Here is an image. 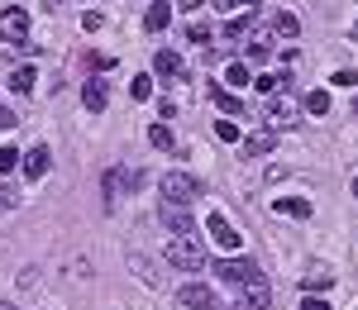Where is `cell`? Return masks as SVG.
Instances as JSON below:
<instances>
[{
	"label": "cell",
	"instance_id": "obj_25",
	"mask_svg": "<svg viewBox=\"0 0 358 310\" xmlns=\"http://www.w3.org/2000/svg\"><path fill=\"white\" fill-rule=\"evenodd\" d=\"M129 96H134V101H148V96H153V77H148V72H138L134 82H129Z\"/></svg>",
	"mask_w": 358,
	"mask_h": 310
},
{
	"label": "cell",
	"instance_id": "obj_36",
	"mask_svg": "<svg viewBox=\"0 0 358 310\" xmlns=\"http://www.w3.org/2000/svg\"><path fill=\"white\" fill-rule=\"evenodd\" d=\"M301 310H330V306H325L320 296H306V301H301Z\"/></svg>",
	"mask_w": 358,
	"mask_h": 310
},
{
	"label": "cell",
	"instance_id": "obj_29",
	"mask_svg": "<svg viewBox=\"0 0 358 310\" xmlns=\"http://www.w3.org/2000/svg\"><path fill=\"white\" fill-rule=\"evenodd\" d=\"M330 86H339V91H344V86H358V72L354 67H339V72L330 77Z\"/></svg>",
	"mask_w": 358,
	"mask_h": 310
},
{
	"label": "cell",
	"instance_id": "obj_22",
	"mask_svg": "<svg viewBox=\"0 0 358 310\" xmlns=\"http://www.w3.org/2000/svg\"><path fill=\"white\" fill-rule=\"evenodd\" d=\"M34 82H38V72H34V67H20V72L10 77V91H20V96H29V91H34Z\"/></svg>",
	"mask_w": 358,
	"mask_h": 310
},
{
	"label": "cell",
	"instance_id": "obj_27",
	"mask_svg": "<svg viewBox=\"0 0 358 310\" xmlns=\"http://www.w3.org/2000/svg\"><path fill=\"white\" fill-rule=\"evenodd\" d=\"M224 82H229V91H234V86H248V67H244V62H229Z\"/></svg>",
	"mask_w": 358,
	"mask_h": 310
},
{
	"label": "cell",
	"instance_id": "obj_6",
	"mask_svg": "<svg viewBox=\"0 0 358 310\" xmlns=\"http://www.w3.org/2000/svg\"><path fill=\"white\" fill-rule=\"evenodd\" d=\"M177 301H182V310H224L220 301H215V291L201 282H187L182 291H177Z\"/></svg>",
	"mask_w": 358,
	"mask_h": 310
},
{
	"label": "cell",
	"instance_id": "obj_19",
	"mask_svg": "<svg viewBox=\"0 0 358 310\" xmlns=\"http://www.w3.org/2000/svg\"><path fill=\"white\" fill-rule=\"evenodd\" d=\"M301 110H310V115H330V91H306V96H301Z\"/></svg>",
	"mask_w": 358,
	"mask_h": 310
},
{
	"label": "cell",
	"instance_id": "obj_20",
	"mask_svg": "<svg viewBox=\"0 0 358 310\" xmlns=\"http://www.w3.org/2000/svg\"><path fill=\"white\" fill-rule=\"evenodd\" d=\"M273 34H282V38H296V34H301V20L282 10V15H273Z\"/></svg>",
	"mask_w": 358,
	"mask_h": 310
},
{
	"label": "cell",
	"instance_id": "obj_13",
	"mask_svg": "<svg viewBox=\"0 0 358 310\" xmlns=\"http://www.w3.org/2000/svg\"><path fill=\"white\" fill-rule=\"evenodd\" d=\"M273 210L277 215H292V220H310V200H301V196H277Z\"/></svg>",
	"mask_w": 358,
	"mask_h": 310
},
{
	"label": "cell",
	"instance_id": "obj_3",
	"mask_svg": "<svg viewBox=\"0 0 358 310\" xmlns=\"http://www.w3.org/2000/svg\"><path fill=\"white\" fill-rule=\"evenodd\" d=\"M158 191H163V200H172V205H192V200L201 196V182H196L192 172H167L163 182H158Z\"/></svg>",
	"mask_w": 358,
	"mask_h": 310
},
{
	"label": "cell",
	"instance_id": "obj_21",
	"mask_svg": "<svg viewBox=\"0 0 358 310\" xmlns=\"http://www.w3.org/2000/svg\"><path fill=\"white\" fill-rule=\"evenodd\" d=\"M153 67H158V72H163V77H177V72H182V57L172 53V48H163V53L153 57Z\"/></svg>",
	"mask_w": 358,
	"mask_h": 310
},
{
	"label": "cell",
	"instance_id": "obj_30",
	"mask_svg": "<svg viewBox=\"0 0 358 310\" xmlns=\"http://www.w3.org/2000/svg\"><path fill=\"white\" fill-rule=\"evenodd\" d=\"M248 29H253V15L234 20V24H224V34H229V38H248Z\"/></svg>",
	"mask_w": 358,
	"mask_h": 310
},
{
	"label": "cell",
	"instance_id": "obj_28",
	"mask_svg": "<svg viewBox=\"0 0 358 310\" xmlns=\"http://www.w3.org/2000/svg\"><path fill=\"white\" fill-rule=\"evenodd\" d=\"M15 163H20V148L0 143V172H15Z\"/></svg>",
	"mask_w": 358,
	"mask_h": 310
},
{
	"label": "cell",
	"instance_id": "obj_39",
	"mask_svg": "<svg viewBox=\"0 0 358 310\" xmlns=\"http://www.w3.org/2000/svg\"><path fill=\"white\" fill-rule=\"evenodd\" d=\"M354 196H358V177H354Z\"/></svg>",
	"mask_w": 358,
	"mask_h": 310
},
{
	"label": "cell",
	"instance_id": "obj_24",
	"mask_svg": "<svg viewBox=\"0 0 358 310\" xmlns=\"http://www.w3.org/2000/svg\"><path fill=\"white\" fill-rule=\"evenodd\" d=\"M148 143H153V148H177V139H172L167 124H148Z\"/></svg>",
	"mask_w": 358,
	"mask_h": 310
},
{
	"label": "cell",
	"instance_id": "obj_11",
	"mask_svg": "<svg viewBox=\"0 0 358 310\" xmlns=\"http://www.w3.org/2000/svg\"><path fill=\"white\" fill-rule=\"evenodd\" d=\"M20 163H24V172L38 182V177H48V168H53V158H48V148L38 143V148H29V153H20Z\"/></svg>",
	"mask_w": 358,
	"mask_h": 310
},
{
	"label": "cell",
	"instance_id": "obj_26",
	"mask_svg": "<svg viewBox=\"0 0 358 310\" xmlns=\"http://www.w3.org/2000/svg\"><path fill=\"white\" fill-rule=\"evenodd\" d=\"M215 10H220V15H248L253 0H215Z\"/></svg>",
	"mask_w": 358,
	"mask_h": 310
},
{
	"label": "cell",
	"instance_id": "obj_5",
	"mask_svg": "<svg viewBox=\"0 0 358 310\" xmlns=\"http://www.w3.org/2000/svg\"><path fill=\"white\" fill-rule=\"evenodd\" d=\"M0 38L5 43H24L29 38V10H20V5L0 10Z\"/></svg>",
	"mask_w": 358,
	"mask_h": 310
},
{
	"label": "cell",
	"instance_id": "obj_32",
	"mask_svg": "<svg viewBox=\"0 0 358 310\" xmlns=\"http://www.w3.org/2000/svg\"><path fill=\"white\" fill-rule=\"evenodd\" d=\"M187 38H192V43H206V38H210V24L192 20V24H187Z\"/></svg>",
	"mask_w": 358,
	"mask_h": 310
},
{
	"label": "cell",
	"instance_id": "obj_10",
	"mask_svg": "<svg viewBox=\"0 0 358 310\" xmlns=\"http://www.w3.org/2000/svg\"><path fill=\"white\" fill-rule=\"evenodd\" d=\"M210 239H215V244H220L224 253H234V249H239V229L229 225V220H224V215H210Z\"/></svg>",
	"mask_w": 358,
	"mask_h": 310
},
{
	"label": "cell",
	"instance_id": "obj_33",
	"mask_svg": "<svg viewBox=\"0 0 358 310\" xmlns=\"http://www.w3.org/2000/svg\"><path fill=\"white\" fill-rule=\"evenodd\" d=\"M101 24H106V15H96V10H86V15H82V29H86V34H96Z\"/></svg>",
	"mask_w": 358,
	"mask_h": 310
},
{
	"label": "cell",
	"instance_id": "obj_40",
	"mask_svg": "<svg viewBox=\"0 0 358 310\" xmlns=\"http://www.w3.org/2000/svg\"><path fill=\"white\" fill-rule=\"evenodd\" d=\"M354 38H358V20H354Z\"/></svg>",
	"mask_w": 358,
	"mask_h": 310
},
{
	"label": "cell",
	"instance_id": "obj_31",
	"mask_svg": "<svg viewBox=\"0 0 358 310\" xmlns=\"http://www.w3.org/2000/svg\"><path fill=\"white\" fill-rule=\"evenodd\" d=\"M215 134H220L224 143H239V124H234V119H220V124H215Z\"/></svg>",
	"mask_w": 358,
	"mask_h": 310
},
{
	"label": "cell",
	"instance_id": "obj_14",
	"mask_svg": "<svg viewBox=\"0 0 358 310\" xmlns=\"http://www.w3.org/2000/svg\"><path fill=\"white\" fill-rule=\"evenodd\" d=\"M239 291H244V301H248L253 310H268V301H273V291H268V282H263V277H253V282H244Z\"/></svg>",
	"mask_w": 358,
	"mask_h": 310
},
{
	"label": "cell",
	"instance_id": "obj_4",
	"mask_svg": "<svg viewBox=\"0 0 358 310\" xmlns=\"http://www.w3.org/2000/svg\"><path fill=\"white\" fill-rule=\"evenodd\" d=\"M215 272H220V282H234V286H244V282H253V277H263L253 258H220V263H215Z\"/></svg>",
	"mask_w": 358,
	"mask_h": 310
},
{
	"label": "cell",
	"instance_id": "obj_34",
	"mask_svg": "<svg viewBox=\"0 0 358 310\" xmlns=\"http://www.w3.org/2000/svg\"><path fill=\"white\" fill-rule=\"evenodd\" d=\"M15 124H20V115H15V110H5V105H0V129H15Z\"/></svg>",
	"mask_w": 358,
	"mask_h": 310
},
{
	"label": "cell",
	"instance_id": "obj_8",
	"mask_svg": "<svg viewBox=\"0 0 358 310\" xmlns=\"http://www.w3.org/2000/svg\"><path fill=\"white\" fill-rule=\"evenodd\" d=\"M163 225L172 229V234H196V225H192V205H172V200H163Z\"/></svg>",
	"mask_w": 358,
	"mask_h": 310
},
{
	"label": "cell",
	"instance_id": "obj_16",
	"mask_svg": "<svg viewBox=\"0 0 358 310\" xmlns=\"http://www.w3.org/2000/svg\"><path fill=\"white\" fill-rule=\"evenodd\" d=\"M167 20H172V10H167L163 0H158V5H148V15H143V29H148V34H163Z\"/></svg>",
	"mask_w": 358,
	"mask_h": 310
},
{
	"label": "cell",
	"instance_id": "obj_12",
	"mask_svg": "<svg viewBox=\"0 0 358 310\" xmlns=\"http://www.w3.org/2000/svg\"><path fill=\"white\" fill-rule=\"evenodd\" d=\"M301 286L306 291H325V286H334V272L325 267V263H310V267L301 272Z\"/></svg>",
	"mask_w": 358,
	"mask_h": 310
},
{
	"label": "cell",
	"instance_id": "obj_38",
	"mask_svg": "<svg viewBox=\"0 0 358 310\" xmlns=\"http://www.w3.org/2000/svg\"><path fill=\"white\" fill-rule=\"evenodd\" d=\"M0 310H15V306H5V301H0Z\"/></svg>",
	"mask_w": 358,
	"mask_h": 310
},
{
	"label": "cell",
	"instance_id": "obj_7",
	"mask_svg": "<svg viewBox=\"0 0 358 310\" xmlns=\"http://www.w3.org/2000/svg\"><path fill=\"white\" fill-rule=\"evenodd\" d=\"M134 182H143L138 172L129 177V172H120V168H106V172H101V186H106V205H115V200L124 196V191H129Z\"/></svg>",
	"mask_w": 358,
	"mask_h": 310
},
{
	"label": "cell",
	"instance_id": "obj_9",
	"mask_svg": "<svg viewBox=\"0 0 358 310\" xmlns=\"http://www.w3.org/2000/svg\"><path fill=\"white\" fill-rule=\"evenodd\" d=\"M106 101H110V86L101 82V77H91V82H82V105L91 115H101L106 110Z\"/></svg>",
	"mask_w": 358,
	"mask_h": 310
},
{
	"label": "cell",
	"instance_id": "obj_1",
	"mask_svg": "<svg viewBox=\"0 0 358 310\" xmlns=\"http://www.w3.org/2000/svg\"><path fill=\"white\" fill-rule=\"evenodd\" d=\"M301 119V96L292 91V86H282L273 91L268 101H263V129H273V124H296Z\"/></svg>",
	"mask_w": 358,
	"mask_h": 310
},
{
	"label": "cell",
	"instance_id": "obj_37",
	"mask_svg": "<svg viewBox=\"0 0 358 310\" xmlns=\"http://www.w3.org/2000/svg\"><path fill=\"white\" fill-rule=\"evenodd\" d=\"M196 5H206V0H187V5H182V10H187V15H192V10H196Z\"/></svg>",
	"mask_w": 358,
	"mask_h": 310
},
{
	"label": "cell",
	"instance_id": "obj_23",
	"mask_svg": "<svg viewBox=\"0 0 358 310\" xmlns=\"http://www.w3.org/2000/svg\"><path fill=\"white\" fill-rule=\"evenodd\" d=\"M129 267H134L138 272V282H148V286H163V277H158V272H153V267H148V258H129Z\"/></svg>",
	"mask_w": 358,
	"mask_h": 310
},
{
	"label": "cell",
	"instance_id": "obj_18",
	"mask_svg": "<svg viewBox=\"0 0 358 310\" xmlns=\"http://www.w3.org/2000/svg\"><path fill=\"white\" fill-rule=\"evenodd\" d=\"M253 86H258L263 96H273L282 86H292V77H287V72H263V77H253Z\"/></svg>",
	"mask_w": 358,
	"mask_h": 310
},
{
	"label": "cell",
	"instance_id": "obj_15",
	"mask_svg": "<svg viewBox=\"0 0 358 310\" xmlns=\"http://www.w3.org/2000/svg\"><path fill=\"white\" fill-rule=\"evenodd\" d=\"M273 148H277V134H273V129H258V134H248V139H244V153H248V158H263V153H273Z\"/></svg>",
	"mask_w": 358,
	"mask_h": 310
},
{
	"label": "cell",
	"instance_id": "obj_2",
	"mask_svg": "<svg viewBox=\"0 0 358 310\" xmlns=\"http://www.w3.org/2000/svg\"><path fill=\"white\" fill-rule=\"evenodd\" d=\"M167 263H177L182 272H201L210 258H206V244H201L196 234H172V244H167Z\"/></svg>",
	"mask_w": 358,
	"mask_h": 310
},
{
	"label": "cell",
	"instance_id": "obj_17",
	"mask_svg": "<svg viewBox=\"0 0 358 310\" xmlns=\"http://www.w3.org/2000/svg\"><path fill=\"white\" fill-rule=\"evenodd\" d=\"M210 96H215V105H220L224 115H244V105H239V96H234L229 86H210Z\"/></svg>",
	"mask_w": 358,
	"mask_h": 310
},
{
	"label": "cell",
	"instance_id": "obj_35",
	"mask_svg": "<svg viewBox=\"0 0 358 310\" xmlns=\"http://www.w3.org/2000/svg\"><path fill=\"white\" fill-rule=\"evenodd\" d=\"M15 200H20V191H10V186H5V191H0V210H10Z\"/></svg>",
	"mask_w": 358,
	"mask_h": 310
}]
</instances>
